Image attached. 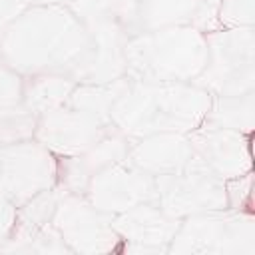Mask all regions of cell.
<instances>
[{"label":"cell","instance_id":"obj_2","mask_svg":"<svg viewBox=\"0 0 255 255\" xmlns=\"http://www.w3.org/2000/svg\"><path fill=\"white\" fill-rule=\"evenodd\" d=\"M209 104L211 94L191 82H129L110 120L129 139L163 131L189 133L203 122Z\"/></svg>","mask_w":255,"mask_h":255},{"label":"cell","instance_id":"obj_19","mask_svg":"<svg viewBox=\"0 0 255 255\" xmlns=\"http://www.w3.org/2000/svg\"><path fill=\"white\" fill-rule=\"evenodd\" d=\"M129 82L131 80L128 76H122L106 84H76V88L68 98V106L92 114L104 122H112L110 120L112 108L128 90Z\"/></svg>","mask_w":255,"mask_h":255},{"label":"cell","instance_id":"obj_27","mask_svg":"<svg viewBox=\"0 0 255 255\" xmlns=\"http://www.w3.org/2000/svg\"><path fill=\"white\" fill-rule=\"evenodd\" d=\"M28 0H0V34L28 8Z\"/></svg>","mask_w":255,"mask_h":255},{"label":"cell","instance_id":"obj_12","mask_svg":"<svg viewBox=\"0 0 255 255\" xmlns=\"http://www.w3.org/2000/svg\"><path fill=\"white\" fill-rule=\"evenodd\" d=\"M88 42L62 72L76 84H106L126 76L128 36L120 26L88 28Z\"/></svg>","mask_w":255,"mask_h":255},{"label":"cell","instance_id":"obj_18","mask_svg":"<svg viewBox=\"0 0 255 255\" xmlns=\"http://www.w3.org/2000/svg\"><path fill=\"white\" fill-rule=\"evenodd\" d=\"M203 122L251 135L255 129V92L237 96H211Z\"/></svg>","mask_w":255,"mask_h":255},{"label":"cell","instance_id":"obj_15","mask_svg":"<svg viewBox=\"0 0 255 255\" xmlns=\"http://www.w3.org/2000/svg\"><path fill=\"white\" fill-rule=\"evenodd\" d=\"M195 155L187 133L163 131L151 133L143 137H135L129 143L128 159L149 175L173 173L187 165V161Z\"/></svg>","mask_w":255,"mask_h":255},{"label":"cell","instance_id":"obj_21","mask_svg":"<svg viewBox=\"0 0 255 255\" xmlns=\"http://www.w3.org/2000/svg\"><path fill=\"white\" fill-rule=\"evenodd\" d=\"M36 124L38 116L32 114L24 104L0 108V147L32 139L36 133Z\"/></svg>","mask_w":255,"mask_h":255},{"label":"cell","instance_id":"obj_11","mask_svg":"<svg viewBox=\"0 0 255 255\" xmlns=\"http://www.w3.org/2000/svg\"><path fill=\"white\" fill-rule=\"evenodd\" d=\"M181 219L169 215L157 201H143L112 217V225L122 239L120 251L131 255H163L179 229Z\"/></svg>","mask_w":255,"mask_h":255},{"label":"cell","instance_id":"obj_8","mask_svg":"<svg viewBox=\"0 0 255 255\" xmlns=\"http://www.w3.org/2000/svg\"><path fill=\"white\" fill-rule=\"evenodd\" d=\"M56 181L58 157L34 137L0 147V191L16 207L56 187Z\"/></svg>","mask_w":255,"mask_h":255},{"label":"cell","instance_id":"obj_28","mask_svg":"<svg viewBox=\"0 0 255 255\" xmlns=\"http://www.w3.org/2000/svg\"><path fill=\"white\" fill-rule=\"evenodd\" d=\"M74 0H28V4H62V6H68Z\"/></svg>","mask_w":255,"mask_h":255},{"label":"cell","instance_id":"obj_7","mask_svg":"<svg viewBox=\"0 0 255 255\" xmlns=\"http://www.w3.org/2000/svg\"><path fill=\"white\" fill-rule=\"evenodd\" d=\"M112 217L114 215L92 205L86 195L62 191L52 215V225L70 253L104 255L120 251L122 245L112 225Z\"/></svg>","mask_w":255,"mask_h":255},{"label":"cell","instance_id":"obj_23","mask_svg":"<svg viewBox=\"0 0 255 255\" xmlns=\"http://www.w3.org/2000/svg\"><path fill=\"white\" fill-rule=\"evenodd\" d=\"M225 191H227V207L251 211V207H253V171H247L239 177L227 179Z\"/></svg>","mask_w":255,"mask_h":255},{"label":"cell","instance_id":"obj_24","mask_svg":"<svg viewBox=\"0 0 255 255\" xmlns=\"http://www.w3.org/2000/svg\"><path fill=\"white\" fill-rule=\"evenodd\" d=\"M22 74L0 64V108L22 104Z\"/></svg>","mask_w":255,"mask_h":255},{"label":"cell","instance_id":"obj_1","mask_svg":"<svg viewBox=\"0 0 255 255\" xmlns=\"http://www.w3.org/2000/svg\"><path fill=\"white\" fill-rule=\"evenodd\" d=\"M86 42V28L68 6L30 4L0 34V64L22 76L64 72Z\"/></svg>","mask_w":255,"mask_h":255},{"label":"cell","instance_id":"obj_17","mask_svg":"<svg viewBox=\"0 0 255 255\" xmlns=\"http://www.w3.org/2000/svg\"><path fill=\"white\" fill-rule=\"evenodd\" d=\"M76 82L62 72H38L24 76L22 104L38 118L68 104Z\"/></svg>","mask_w":255,"mask_h":255},{"label":"cell","instance_id":"obj_10","mask_svg":"<svg viewBox=\"0 0 255 255\" xmlns=\"http://www.w3.org/2000/svg\"><path fill=\"white\" fill-rule=\"evenodd\" d=\"M112 128V122H104L66 104L38 118L34 139L48 147L56 157H70L92 147Z\"/></svg>","mask_w":255,"mask_h":255},{"label":"cell","instance_id":"obj_5","mask_svg":"<svg viewBox=\"0 0 255 255\" xmlns=\"http://www.w3.org/2000/svg\"><path fill=\"white\" fill-rule=\"evenodd\" d=\"M205 46V64L191 84L211 96L255 92V26L207 32Z\"/></svg>","mask_w":255,"mask_h":255},{"label":"cell","instance_id":"obj_22","mask_svg":"<svg viewBox=\"0 0 255 255\" xmlns=\"http://www.w3.org/2000/svg\"><path fill=\"white\" fill-rule=\"evenodd\" d=\"M217 20L221 28L255 26V0H221Z\"/></svg>","mask_w":255,"mask_h":255},{"label":"cell","instance_id":"obj_20","mask_svg":"<svg viewBox=\"0 0 255 255\" xmlns=\"http://www.w3.org/2000/svg\"><path fill=\"white\" fill-rule=\"evenodd\" d=\"M0 253H40V255H72L66 243L62 241L60 233L52 223L22 235H8L0 243Z\"/></svg>","mask_w":255,"mask_h":255},{"label":"cell","instance_id":"obj_6","mask_svg":"<svg viewBox=\"0 0 255 255\" xmlns=\"http://www.w3.org/2000/svg\"><path fill=\"white\" fill-rule=\"evenodd\" d=\"M155 201L177 219L223 209L227 207L225 179L193 155L185 167L155 175Z\"/></svg>","mask_w":255,"mask_h":255},{"label":"cell","instance_id":"obj_25","mask_svg":"<svg viewBox=\"0 0 255 255\" xmlns=\"http://www.w3.org/2000/svg\"><path fill=\"white\" fill-rule=\"evenodd\" d=\"M219 6H221V0H195L189 26L197 28L203 34L213 32V30H219L221 28L219 26V20H217Z\"/></svg>","mask_w":255,"mask_h":255},{"label":"cell","instance_id":"obj_14","mask_svg":"<svg viewBox=\"0 0 255 255\" xmlns=\"http://www.w3.org/2000/svg\"><path fill=\"white\" fill-rule=\"evenodd\" d=\"M131 139L126 137L122 131L112 128L100 141L78 155L58 157V181L56 185L68 193H82L86 191L90 179L98 175L108 165L128 157Z\"/></svg>","mask_w":255,"mask_h":255},{"label":"cell","instance_id":"obj_13","mask_svg":"<svg viewBox=\"0 0 255 255\" xmlns=\"http://www.w3.org/2000/svg\"><path fill=\"white\" fill-rule=\"evenodd\" d=\"M195 155L221 179H233L253 171L251 135L201 122L187 133Z\"/></svg>","mask_w":255,"mask_h":255},{"label":"cell","instance_id":"obj_4","mask_svg":"<svg viewBox=\"0 0 255 255\" xmlns=\"http://www.w3.org/2000/svg\"><path fill=\"white\" fill-rule=\"evenodd\" d=\"M167 255H255V215L223 207L183 217Z\"/></svg>","mask_w":255,"mask_h":255},{"label":"cell","instance_id":"obj_26","mask_svg":"<svg viewBox=\"0 0 255 255\" xmlns=\"http://www.w3.org/2000/svg\"><path fill=\"white\" fill-rule=\"evenodd\" d=\"M16 211L18 207L0 191V243L12 233V227L16 223Z\"/></svg>","mask_w":255,"mask_h":255},{"label":"cell","instance_id":"obj_9","mask_svg":"<svg viewBox=\"0 0 255 255\" xmlns=\"http://www.w3.org/2000/svg\"><path fill=\"white\" fill-rule=\"evenodd\" d=\"M84 195L98 209L118 215L143 201H155V177L124 157L94 175Z\"/></svg>","mask_w":255,"mask_h":255},{"label":"cell","instance_id":"obj_16","mask_svg":"<svg viewBox=\"0 0 255 255\" xmlns=\"http://www.w3.org/2000/svg\"><path fill=\"white\" fill-rule=\"evenodd\" d=\"M193 4L195 0H118V24L128 38L189 24Z\"/></svg>","mask_w":255,"mask_h":255},{"label":"cell","instance_id":"obj_3","mask_svg":"<svg viewBox=\"0 0 255 255\" xmlns=\"http://www.w3.org/2000/svg\"><path fill=\"white\" fill-rule=\"evenodd\" d=\"M124 56L131 82H193L207 58L205 34L189 24L141 32L128 38Z\"/></svg>","mask_w":255,"mask_h":255}]
</instances>
